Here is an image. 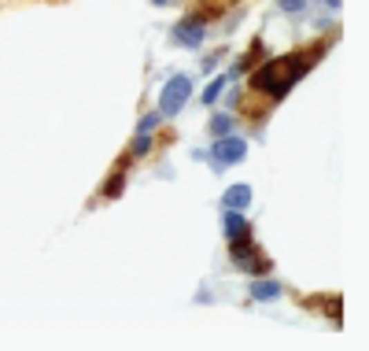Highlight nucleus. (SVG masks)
Instances as JSON below:
<instances>
[{
    "label": "nucleus",
    "mask_w": 369,
    "mask_h": 351,
    "mask_svg": "<svg viewBox=\"0 0 369 351\" xmlns=\"http://www.w3.org/2000/svg\"><path fill=\"white\" fill-rule=\"evenodd\" d=\"M307 70H310V59L303 56V52H292V56H285V59H274V63H266V67H258L252 85L258 93H269L274 100H281Z\"/></svg>",
    "instance_id": "f257e3e1"
},
{
    "label": "nucleus",
    "mask_w": 369,
    "mask_h": 351,
    "mask_svg": "<svg viewBox=\"0 0 369 351\" xmlns=\"http://www.w3.org/2000/svg\"><path fill=\"white\" fill-rule=\"evenodd\" d=\"M189 93H192V82L184 74H173L159 93V115H178L184 108V100H189Z\"/></svg>",
    "instance_id": "f03ea898"
},
{
    "label": "nucleus",
    "mask_w": 369,
    "mask_h": 351,
    "mask_svg": "<svg viewBox=\"0 0 369 351\" xmlns=\"http://www.w3.org/2000/svg\"><path fill=\"white\" fill-rule=\"evenodd\" d=\"M244 155H247V141H244V137H218V144H214V152H211V167L225 170V167L240 163Z\"/></svg>",
    "instance_id": "7ed1b4c3"
},
{
    "label": "nucleus",
    "mask_w": 369,
    "mask_h": 351,
    "mask_svg": "<svg viewBox=\"0 0 369 351\" xmlns=\"http://www.w3.org/2000/svg\"><path fill=\"white\" fill-rule=\"evenodd\" d=\"M203 37H207V26H203V19H189V23H181L173 30V41H178L181 48H200Z\"/></svg>",
    "instance_id": "20e7f679"
},
{
    "label": "nucleus",
    "mask_w": 369,
    "mask_h": 351,
    "mask_svg": "<svg viewBox=\"0 0 369 351\" xmlns=\"http://www.w3.org/2000/svg\"><path fill=\"white\" fill-rule=\"evenodd\" d=\"M233 263H236L240 270H247V274H258V270H263V263H258L255 248H252V244H247L244 237L233 240Z\"/></svg>",
    "instance_id": "39448f33"
},
{
    "label": "nucleus",
    "mask_w": 369,
    "mask_h": 351,
    "mask_svg": "<svg viewBox=\"0 0 369 351\" xmlns=\"http://www.w3.org/2000/svg\"><path fill=\"white\" fill-rule=\"evenodd\" d=\"M247 204H252V189H247L244 182H236L225 189V196H222V207H229V211H244Z\"/></svg>",
    "instance_id": "423d86ee"
},
{
    "label": "nucleus",
    "mask_w": 369,
    "mask_h": 351,
    "mask_svg": "<svg viewBox=\"0 0 369 351\" xmlns=\"http://www.w3.org/2000/svg\"><path fill=\"white\" fill-rule=\"evenodd\" d=\"M225 237H229V240L247 237V218L240 215V211H229V207H225Z\"/></svg>",
    "instance_id": "0eeeda50"
},
{
    "label": "nucleus",
    "mask_w": 369,
    "mask_h": 351,
    "mask_svg": "<svg viewBox=\"0 0 369 351\" xmlns=\"http://www.w3.org/2000/svg\"><path fill=\"white\" fill-rule=\"evenodd\" d=\"M277 296H281L277 281H255L252 285V300H277Z\"/></svg>",
    "instance_id": "6e6552de"
},
{
    "label": "nucleus",
    "mask_w": 369,
    "mask_h": 351,
    "mask_svg": "<svg viewBox=\"0 0 369 351\" xmlns=\"http://www.w3.org/2000/svg\"><path fill=\"white\" fill-rule=\"evenodd\" d=\"M211 133L214 137H229L233 133V119H229V115H214V119H211Z\"/></svg>",
    "instance_id": "1a4fd4ad"
},
{
    "label": "nucleus",
    "mask_w": 369,
    "mask_h": 351,
    "mask_svg": "<svg viewBox=\"0 0 369 351\" xmlns=\"http://www.w3.org/2000/svg\"><path fill=\"white\" fill-rule=\"evenodd\" d=\"M222 89H225V78H214L207 89H203V104H214V100L222 97Z\"/></svg>",
    "instance_id": "9d476101"
},
{
    "label": "nucleus",
    "mask_w": 369,
    "mask_h": 351,
    "mask_svg": "<svg viewBox=\"0 0 369 351\" xmlns=\"http://www.w3.org/2000/svg\"><path fill=\"white\" fill-rule=\"evenodd\" d=\"M155 126H162V115H144V119H140V126H137V133H151Z\"/></svg>",
    "instance_id": "9b49d317"
},
{
    "label": "nucleus",
    "mask_w": 369,
    "mask_h": 351,
    "mask_svg": "<svg viewBox=\"0 0 369 351\" xmlns=\"http://www.w3.org/2000/svg\"><path fill=\"white\" fill-rule=\"evenodd\" d=\"M148 152H151L148 133H137V141H133V155H148Z\"/></svg>",
    "instance_id": "f8f14e48"
},
{
    "label": "nucleus",
    "mask_w": 369,
    "mask_h": 351,
    "mask_svg": "<svg viewBox=\"0 0 369 351\" xmlns=\"http://www.w3.org/2000/svg\"><path fill=\"white\" fill-rule=\"evenodd\" d=\"M118 193H122V174H115L111 182L104 185V196H118Z\"/></svg>",
    "instance_id": "ddd939ff"
},
{
    "label": "nucleus",
    "mask_w": 369,
    "mask_h": 351,
    "mask_svg": "<svg viewBox=\"0 0 369 351\" xmlns=\"http://www.w3.org/2000/svg\"><path fill=\"white\" fill-rule=\"evenodd\" d=\"M303 4H307V0H281V12L296 15V12H303Z\"/></svg>",
    "instance_id": "4468645a"
},
{
    "label": "nucleus",
    "mask_w": 369,
    "mask_h": 351,
    "mask_svg": "<svg viewBox=\"0 0 369 351\" xmlns=\"http://www.w3.org/2000/svg\"><path fill=\"white\" fill-rule=\"evenodd\" d=\"M321 4H325V8H332V12H336V8L343 4V0H321Z\"/></svg>",
    "instance_id": "2eb2a0df"
},
{
    "label": "nucleus",
    "mask_w": 369,
    "mask_h": 351,
    "mask_svg": "<svg viewBox=\"0 0 369 351\" xmlns=\"http://www.w3.org/2000/svg\"><path fill=\"white\" fill-rule=\"evenodd\" d=\"M151 4H167V0H151Z\"/></svg>",
    "instance_id": "dca6fc26"
}]
</instances>
